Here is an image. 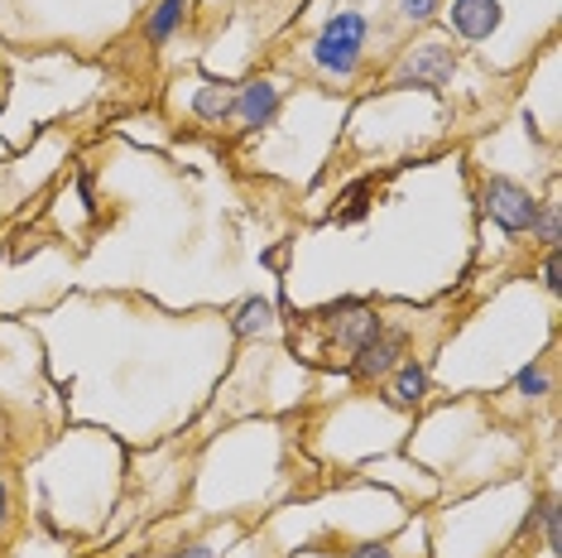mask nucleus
I'll list each match as a JSON object with an SVG mask.
<instances>
[{"mask_svg":"<svg viewBox=\"0 0 562 558\" xmlns=\"http://www.w3.org/2000/svg\"><path fill=\"white\" fill-rule=\"evenodd\" d=\"M366 44H370V15H361V10H337V15H327L323 30L313 34L308 58L323 78L351 82L366 63Z\"/></svg>","mask_w":562,"mask_h":558,"instance_id":"nucleus-1","label":"nucleus"},{"mask_svg":"<svg viewBox=\"0 0 562 558\" xmlns=\"http://www.w3.org/2000/svg\"><path fill=\"white\" fill-rule=\"evenodd\" d=\"M481 212L501 226L505 236H529L533 217H539V198H533V188H524L519 179L491 174V179L481 183Z\"/></svg>","mask_w":562,"mask_h":558,"instance_id":"nucleus-2","label":"nucleus"},{"mask_svg":"<svg viewBox=\"0 0 562 558\" xmlns=\"http://www.w3.org/2000/svg\"><path fill=\"white\" fill-rule=\"evenodd\" d=\"M452 72H457V48L452 44H438V40L414 44V48H404L400 68L390 72V92H408V87L442 92V87L452 82Z\"/></svg>","mask_w":562,"mask_h":558,"instance_id":"nucleus-3","label":"nucleus"},{"mask_svg":"<svg viewBox=\"0 0 562 558\" xmlns=\"http://www.w3.org/2000/svg\"><path fill=\"white\" fill-rule=\"evenodd\" d=\"M404 357H408V333H400V327H380L375 337L351 351V380H366V386L370 380H385Z\"/></svg>","mask_w":562,"mask_h":558,"instance_id":"nucleus-4","label":"nucleus"},{"mask_svg":"<svg viewBox=\"0 0 562 558\" xmlns=\"http://www.w3.org/2000/svg\"><path fill=\"white\" fill-rule=\"evenodd\" d=\"M501 24H505L501 0H452V5H447V30L462 44H491Z\"/></svg>","mask_w":562,"mask_h":558,"instance_id":"nucleus-5","label":"nucleus"},{"mask_svg":"<svg viewBox=\"0 0 562 558\" xmlns=\"http://www.w3.org/2000/svg\"><path fill=\"white\" fill-rule=\"evenodd\" d=\"M279 101H284L279 82H270V78H250V82H240V87H236L232 121L240 125V131H265V125H274V116H279Z\"/></svg>","mask_w":562,"mask_h":558,"instance_id":"nucleus-6","label":"nucleus"},{"mask_svg":"<svg viewBox=\"0 0 562 558\" xmlns=\"http://www.w3.org/2000/svg\"><path fill=\"white\" fill-rule=\"evenodd\" d=\"M380 327H385V319H380L370 303H341V309H331V351H347L351 357Z\"/></svg>","mask_w":562,"mask_h":558,"instance_id":"nucleus-7","label":"nucleus"},{"mask_svg":"<svg viewBox=\"0 0 562 558\" xmlns=\"http://www.w3.org/2000/svg\"><path fill=\"white\" fill-rule=\"evenodd\" d=\"M385 400L394 410H418V404L428 400V366L424 361H400L390 371V386H385Z\"/></svg>","mask_w":562,"mask_h":558,"instance_id":"nucleus-8","label":"nucleus"},{"mask_svg":"<svg viewBox=\"0 0 562 558\" xmlns=\"http://www.w3.org/2000/svg\"><path fill=\"white\" fill-rule=\"evenodd\" d=\"M232 333L240 342H250V337H274L279 333V309L270 299H260V294H250V299H240L236 309H232Z\"/></svg>","mask_w":562,"mask_h":558,"instance_id":"nucleus-9","label":"nucleus"},{"mask_svg":"<svg viewBox=\"0 0 562 558\" xmlns=\"http://www.w3.org/2000/svg\"><path fill=\"white\" fill-rule=\"evenodd\" d=\"M232 107H236L232 82H202L188 111H193V121H202V125H222V121H232Z\"/></svg>","mask_w":562,"mask_h":558,"instance_id":"nucleus-10","label":"nucleus"},{"mask_svg":"<svg viewBox=\"0 0 562 558\" xmlns=\"http://www.w3.org/2000/svg\"><path fill=\"white\" fill-rule=\"evenodd\" d=\"M188 10H193V0H155V10L145 15V40L155 48H164L178 30H183Z\"/></svg>","mask_w":562,"mask_h":558,"instance_id":"nucleus-11","label":"nucleus"},{"mask_svg":"<svg viewBox=\"0 0 562 558\" xmlns=\"http://www.w3.org/2000/svg\"><path fill=\"white\" fill-rule=\"evenodd\" d=\"M529 236L539 241L543 250H558V241H562V208H558V198H543L539 202V217H533Z\"/></svg>","mask_w":562,"mask_h":558,"instance_id":"nucleus-12","label":"nucleus"},{"mask_svg":"<svg viewBox=\"0 0 562 558\" xmlns=\"http://www.w3.org/2000/svg\"><path fill=\"white\" fill-rule=\"evenodd\" d=\"M548 390H553V376H548V361L543 357H533L524 371L515 376V395H524V400H543Z\"/></svg>","mask_w":562,"mask_h":558,"instance_id":"nucleus-13","label":"nucleus"},{"mask_svg":"<svg viewBox=\"0 0 562 558\" xmlns=\"http://www.w3.org/2000/svg\"><path fill=\"white\" fill-rule=\"evenodd\" d=\"M539 525H543V544H548V554L558 558V549H562V535H558V496H543L539 501Z\"/></svg>","mask_w":562,"mask_h":558,"instance_id":"nucleus-14","label":"nucleus"},{"mask_svg":"<svg viewBox=\"0 0 562 558\" xmlns=\"http://www.w3.org/2000/svg\"><path fill=\"white\" fill-rule=\"evenodd\" d=\"M341 202H351V208H341V212H337V222H341V226L361 222L366 212H370V183H356V188H351V193L341 198Z\"/></svg>","mask_w":562,"mask_h":558,"instance_id":"nucleus-15","label":"nucleus"},{"mask_svg":"<svg viewBox=\"0 0 562 558\" xmlns=\"http://www.w3.org/2000/svg\"><path fill=\"white\" fill-rule=\"evenodd\" d=\"M438 10H442V0H400L404 24H428V20H438Z\"/></svg>","mask_w":562,"mask_h":558,"instance_id":"nucleus-16","label":"nucleus"},{"mask_svg":"<svg viewBox=\"0 0 562 558\" xmlns=\"http://www.w3.org/2000/svg\"><path fill=\"white\" fill-rule=\"evenodd\" d=\"M10 520H15V491H10V477H0V539H5Z\"/></svg>","mask_w":562,"mask_h":558,"instance_id":"nucleus-17","label":"nucleus"},{"mask_svg":"<svg viewBox=\"0 0 562 558\" xmlns=\"http://www.w3.org/2000/svg\"><path fill=\"white\" fill-rule=\"evenodd\" d=\"M562 265H558V250H548V256H543V289H548V294H558V289H562Z\"/></svg>","mask_w":562,"mask_h":558,"instance_id":"nucleus-18","label":"nucleus"},{"mask_svg":"<svg viewBox=\"0 0 562 558\" xmlns=\"http://www.w3.org/2000/svg\"><path fill=\"white\" fill-rule=\"evenodd\" d=\"M347 558H394L390 544H361V549H351Z\"/></svg>","mask_w":562,"mask_h":558,"instance_id":"nucleus-19","label":"nucleus"},{"mask_svg":"<svg viewBox=\"0 0 562 558\" xmlns=\"http://www.w3.org/2000/svg\"><path fill=\"white\" fill-rule=\"evenodd\" d=\"M173 558H216L212 544H188V549H178Z\"/></svg>","mask_w":562,"mask_h":558,"instance_id":"nucleus-20","label":"nucleus"},{"mask_svg":"<svg viewBox=\"0 0 562 558\" xmlns=\"http://www.w3.org/2000/svg\"><path fill=\"white\" fill-rule=\"evenodd\" d=\"M0 424H5V414H0Z\"/></svg>","mask_w":562,"mask_h":558,"instance_id":"nucleus-21","label":"nucleus"}]
</instances>
